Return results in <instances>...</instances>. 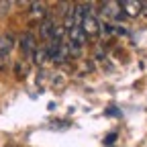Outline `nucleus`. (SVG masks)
Masks as SVG:
<instances>
[{
	"mask_svg": "<svg viewBox=\"0 0 147 147\" xmlns=\"http://www.w3.org/2000/svg\"><path fill=\"white\" fill-rule=\"evenodd\" d=\"M59 27H61V25H55V21H53V18L45 16L43 21H41V37H43L45 41H49L51 37L59 31Z\"/></svg>",
	"mask_w": 147,
	"mask_h": 147,
	"instance_id": "5",
	"label": "nucleus"
},
{
	"mask_svg": "<svg viewBox=\"0 0 147 147\" xmlns=\"http://www.w3.org/2000/svg\"><path fill=\"white\" fill-rule=\"evenodd\" d=\"M21 49H23L25 57H33V55H35V51H37V39L31 33H25L21 37Z\"/></svg>",
	"mask_w": 147,
	"mask_h": 147,
	"instance_id": "4",
	"label": "nucleus"
},
{
	"mask_svg": "<svg viewBox=\"0 0 147 147\" xmlns=\"http://www.w3.org/2000/svg\"><path fill=\"white\" fill-rule=\"evenodd\" d=\"M14 47V37L12 35H0V59L6 57Z\"/></svg>",
	"mask_w": 147,
	"mask_h": 147,
	"instance_id": "6",
	"label": "nucleus"
},
{
	"mask_svg": "<svg viewBox=\"0 0 147 147\" xmlns=\"http://www.w3.org/2000/svg\"><path fill=\"white\" fill-rule=\"evenodd\" d=\"M115 139H117V133H110V135L104 139V143H106V145H110V143H115Z\"/></svg>",
	"mask_w": 147,
	"mask_h": 147,
	"instance_id": "8",
	"label": "nucleus"
},
{
	"mask_svg": "<svg viewBox=\"0 0 147 147\" xmlns=\"http://www.w3.org/2000/svg\"><path fill=\"white\" fill-rule=\"evenodd\" d=\"M82 8V18H80V29L84 33L86 39H96V37L102 33V23L96 16L92 4H80Z\"/></svg>",
	"mask_w": 147,
	"mask_h": 147,
	"instance_id": "1",
	"label": "nucleus"
},
{
	"mask_svg": "<svg viewBox=\"0 0 147 147\" xmlns=\"http://www.w3.org/2000/svg\"><path fill=\"white\" fill-rule=\"evenodd\" d=\"M29 10H31V16L33 18H39V21L45 18V4L43 2H31Z\"/></svg>",
	"mask_w": 147,
	"mask_h": 147,
	"instance_id": "7",
	"label": "nucleus"
},
{
	"mask_svg": "<svg viewBox=\"0 0 147 147\" xmlns=\"http://www.w3.org/2000/svg\"><path fill=\"white\" fill-rule=\"evenodd\" d=\"M100 12H102V16L106 18V23H119L121 16H123L121 6H119L117 0H106V2H102Z\"/></svg>",
	"mask_w": 147,
	"mask_h": 147,
	"instance_id": "2",
	"label": "nucleus"
},
{
	"mask_svg": "<svg viewBox=\"0 0 147 147\" xmlns=\"http://www.w3.org/2000/svg\"><path fill=\"white\" fill-rule=\"evenodd\" d=\"M119 6H121V12H123L125 16L135 18V16H139V14L143 12L145 2H139V0H121Z\"/></svg>",
	"mask_w": 147,
	"mask_h": 147,
	"instance_id": "3",
	"label": "nucleus"
}]
</instances>
